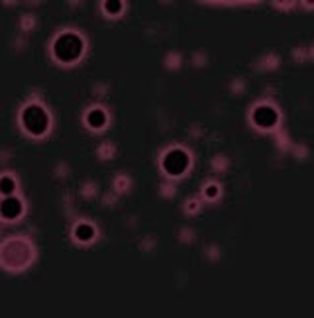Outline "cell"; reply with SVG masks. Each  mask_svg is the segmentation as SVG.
Here are the masks:
<instances>
[{
	"label": "cell",
	"mask_w": 314,
	"mask_h": 318,
	"mask_svg": "<svg viewBox=\"0 0 314 318\" xmlns=\"http://www.w3.org/2000/svg\"><path fill=\"white\" fill-rule=\"evenodd\" d=\"M32 258H34V250L30 242L22 238L8 240L0 248V264L8 269H24L30 265Z\"/></svg>",
	"instance_id": "6da1fadb"
},
{
	"label": "cell",
	"mask_w": 314,
	"mask_h": 318,
	"mask_svg": "<svg viewBox=\"0 0 314 318\" xmlns=\"http://www.w3.org/2000/svg\"><path fill=\"white\" fill-rule=\"evenodd\" d=\"M83 52H85V42L75 32H65L57 36V40L53 42V55L59 63H65V65L75 63L81 59Z\"/></svg>",
	"instance_id": "7a4b0ae2"
},
{
	"label": "cell",
	"mask_w": 314,
	"mask_h": 318,
	"mask_svg": "<svg viewBox=\"0 0 314 318\" xmlns=\"http://www.w3.org/2000/svg\"><path fill=\"white\" fill-rule=\"evenodd\" d=\"M20 122L30 136H44L50 130L52 120H50V114L44 106L38 105V103H30L28 106L22 108Z\"/></svg>",
	"instance_id": "3957f363"
},
{
	"label": "cell",
	"mask_w": 314,
	"mask_h": 318,
	"mask_svg": "<svg viewBox=\"0 0 314 318\" xmlns=\"http://www.w3.org/2000/svg\"><path fill=\"white\" fill-rule=\"evenodd\" d=\"M189 165H191L189 154H187L185 150H179V148L169 150V152L163 156V159H161L163 171H165L167 175H171V177H181V175L189 169Z\"/></svg>",
	"instance_id": "277c9868"
},
{
	"label": "cell",
	"mask_w": 314,
	"mask_h": 318,
	"mask_svg": "<svg viewBox=\"0 0 314 318\" xmlns=\"http://www.w3.org/2000/svg\"><path fill=\"white\" fill-rule=\"evenodd\" d=\"M252 120H254V124H256L258 128L269 130V128H273V126L277 124L279 114H277V110H275L273 106L260 105V106H256V108H254V112H252Z\"/></svg>",
	"instance_id": "5b68a950"
},
{
	"label": "cell",
	"mask_w": 314,
	"mask_h": 318,
	"mask_svg": "<svg viewBox=\"0 0 314 318\" xmlns=\"http://www.w3.org/2000/svg\"><path fill=\"white\" fill-rule=\"evenodd\" d=\"M22 212H24V205H22L20 199L10 195V197H4L0 201V216L4 220H16V218L22 216Z\"/></svg>",
	"instance_id": "8992f818"
},
{
	"label": "cell",
	"mask_w": 314,
	"mask_h": 318,
	"mask_svg": "<svg viewBox=\"0 0 314 318\" xmlns=\"http://www.w3.org/2000/svg\"><path fill=\"white\" fill-rule=\"evenodd\" d=\"M87 124H89L91 128H95V130H101V128H105L106 112L103 110V108H93V110L87 114Z\"/></svg>",
	"instance_id": "52a82bcc"
},
{
	"label": "cell",
	"mask_w": 314,
	"mask_h": 318,
	"mask_svg": "<svg viewBox=\"0 0 314 318\" xmlns=\"http://www.w3.org/2000/svg\"><path fill=\"white\" fill-rule=\"evenodd\" d=\"M75 238L79 240V242H91L93 238H95V226L93 224H89V222H81V224H77V228H75Z\"/></svg>",
	"instance_id": "ba28073f"
},
{
	"label": "cell",
	"mask_w": 314,
	"mask_h": 318,
	"mask_svg": "<svg viewBox=\"0 0 314 318\" xmlns=\"http://www.w3.org/2000/svg\"><path fill=\"white\" fill-rule=\"evenodd\" d=\"M14 191H16V181H14V177L2 175V177H0V195H2V197H10V195H14Z\"/></svg>",
	"instance_id": "9c48e42d"
},
{
	"label": "cell",
	"mask_w": 314,
	"mask_h": 318,
	"mask_svg": "<svg viewBox=\"0 0 314 318\" xmlns=\"http://www.w3.org/2000/svg\"><path fill=\"white\" fill-rule=\"evenodd\" d=\"M103 8H105L106 14H110V16H116V14H120V12H122L124 4H122L120 0H106Z\"/></svg>",
	"instance_id": "30bf717a"
},
{
	"label": "cell",
	"mask_w": 314,
	"mask_h": 318,
	"mask_svg": "<svg viewBox=\"0 0 314 318\" xmlns=\"http://www.w3.org/2000/svg\"><path fill=\"white\" fill-rule=\"evenodd\" d=\"M205 195H207L209 199H216V197H218V187H216V185H209L207 191H205Z\"/></svg>",
	"instance_id": "8fae6325"
}]
</instances>
